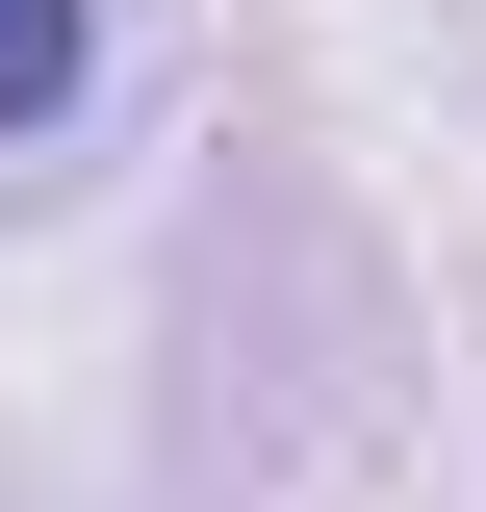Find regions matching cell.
Masks as SVG:
<instances>
[{
    "label": "cell",
    "mask_w": 486,
    "mask_h": 512,
    "mask_svg": "<svg viewBox=\"0 0 486 512\" xmlns=\"http://www.w3.org/2000/svg\"><path fill=\"white\" fill-rule=\"evenodd\" d=\"M77 77H103V0H0V128H77Z\"/></svg>",
    "instance_id": "1"
}]
</instances>
